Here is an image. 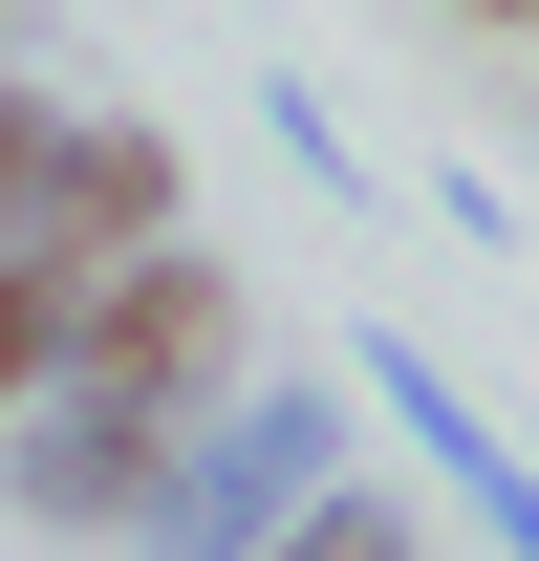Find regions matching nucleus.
Masks as SVG:
<instances>
[{"label":"nucleus","mask_w":539,"mask_h":561,"mask_svg":"<svg viewBox=\"0 0 539 561\" xmlns=\"http://www.w3.org/2000/svg\"><path fill=\"white\" fill-rule=\"evenodd\" d=\"M173 454H195V411H151L108 367H44V389H22V518H151Z\"/></svg>","instance_id":"nucleus-2"},{"label":"nucleus","mask_w":539,"mask_h":561,"mask_svg":"<svg viewBox=\"0 0 539 561\" xmlns=\"http://www.w3.org/2000/svg\"><path fill=\"white\" fill-rule=\"evenodd\" d=\"M454 22H539V0H454Z\"/></svg>","instance_id":"nucleus-8"},{"label":"nucleus","mask_w":539,"mask_h":561,"mask_svg":"<svg viewBox=\"0 0 539 561\" xmlns=\"http://www.w3.org/2000/svg\"><path fill=\"white\" fill-rule=\"evenodd\" d=\"M302 496H324V411L280 389V411H238L216 454H173V496H151V540H173V561H260L280 518H302Z\"/></svg>","instance_id":"nucleus-3"},{"label":"nucleus","mask_w":539,"mask_h":561,"mask_svg":"<svg viewBox=\"0 0 539 561\" xmlns=\"http://www.w3.org/2000/svg\"><path fill=\"white\" fill-rule=\"evenodd\" d=\"M260 561H432V540H410V496H367V476H324V496H302V518H280Z\"/></svg>","instance_id":"nucleus-5"},{"label":"nucleus","mask_w":539,"mask_h":561,"mask_svg":"<svg viewBox=\"0 0 539 561\" xmlns=\"http://www.w3.org/2000/svg\"><path fill=\"white\" fill-rule=\"evenodd\" d=\"M66 367V260H0V411Z\"/></svg>","instance_id":"nucleus-6"},{"label":"nucleus","mask_w":539,"mask_h":561,"mask_svg":"<svg viewBox=\"0 0 539 561\" xmlns=\"http://www.w3.org/2000/svg\"><path fill=\"white\" fill-rule=\"evenodd\" d=\"M66 367L151 389V411H216V367H238V280L195 238H151V260H87L66 280Z\"/></svg>","instance_id":"nucleus-1"},{"label":"nucleus","mask_w":539,"mask_h":561,"mask_svg":"<svg viewBox=\"0 0 539 561\" xmlns=\"http://www.w3.org/2000/svg\"><path fill=\"white\" fill-rule=\"evenodd\" d=\"M44 173H66V108H22V87H0V260L44 238Z\"/></svg>","instance_id":"nucleus-7"},{"label":"nucleus","mask_w":539,"mask_h":561,"mask_svg":"<svg viewBox=\"0 0 539 561\" xmlns=\"http://www.w3.org/2000/svg\"><path fill=\"white\" fill-rule=\"evenodd\" d=\"M367 389H389V411H410V432H432V454H454V476H474V496H496V540H518V561H539V476H518V454H496V432H474V389H432V367H410V346H367Z\"/></svg>","instance_id":"nucleus-4"}]
</instances>
